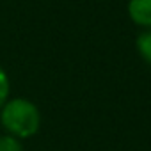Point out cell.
Masks as SVG:
<instances>
[{"label": "cell", "instance_id": "6da1fadb", "mask_svg": "<svg viewBox=\"0 0 151 151\" xmlns=\"http://www.w3.org/2000/svg\"><path fill=\"white\" fill-rule=\"evenodd\" d=\"M0 123L9 135L16 139H27L37 133L41 126V114L30 100L13 98L0 109Z\"/></svg>", "mask_w": 151, "mask_h": 151}, {"label": "cell", "instance_id": "7a4b0ae2", "mask_svg": "<svg viewBox=\"0 0 151 151\" xmlns=\"http://www.w3.org/2000/svg\"><path fill=\"white\" fill-rule=\"evenodd\" d=\"M128 14L135 25L151 29V0H130Z\"/></svg>", "mask_w": 151, "mask_h": 151}, {"label": "cell", "instance_id": "3957f363", "mask_svg": "<svg viewBox=\"0 0 151 151\" xmlns=\"http://www.w3.org/2000/svg\"><path fill=\"white\" fill-rule=\"evenodd\" d=\"M137 50L140 53V57L151 64V29H146L144 32L139 34L137 37Z\"/></svg>", "mask_w": 151, "mask_h": 151}, {"label": "cell", "instance_id": "277c9868", "mask_svg": "<svg viewBox=\"0 0 151 151\" xmlns=\"http://www.w3.org/2000/svg\"><path fill=\"white\" fill-rule=\"evenodd\" d=\"M0 151H23L20 139L13 135H0Z\"/></svg>", "mask_w": 151, "mask_h": 151}, {"label": "cell", "instance_id": "5b68a950", "mask_svg": "<svg viewBox=\"0 0 151 151\" xmlns=\"http://www.w3.org/2000/svg\"><path fill=\"white\" fill-rule=\"evenodd\" d=\"M9 91H11L9 77H7V73L0 68V109H2L6 105V101L9 100Z\"/></svg>", "mask_w": 151, "mask_h": 151}]
</instances>
